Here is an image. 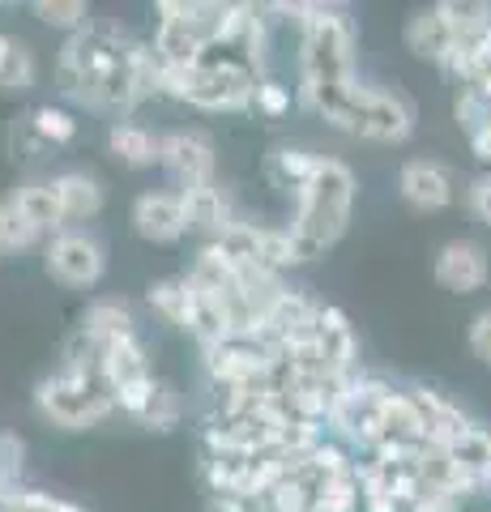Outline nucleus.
<instances>
[{
  "instance_id": "obj_1",
  "label": "nucleus",
  "mask_w": 491,
  "mask_h": 512,
  "mask_svg": "<svg viewBox=\"0 0 491 512\" xmlns=\"http://www.w3.org/2000/svg\"><path fill=\"white\" fill-rule=\"evenodd\" d=\"M56 86L77 107L94 116H116L120 124L158 94V64L150 43H137L124 26L90 22L60 47Z\"/></svg>"
},
{
  "instance_id": "obj_2",
  "label": "nucleus",
  "mask_w": 491,
  "mask_h": 512,
  "mask_svg": "<svg viewBox=\"0 0 491 512\" xmlns=\"http://www.w3.org/2000/svg\"><path fill=\"white\" fill-rule=\"evenodd\" d=\"M355 171L342 163V158H325L316 163V175L308 180V188L295 197V218H291V239L299 261H316L342 239L346 222L355 210Z\"/></svg>"
},
{
  "instance_id": "obj_3",
  "label": "nucleus",
  "mask_w": 491,
  "mask_h": 512,
  "mask_svg": "<svg viewBox=\"0 0 491 512\" xmlns=\"http://www.w3.org/2000/svg\"><path fill=\"white\" fill-rule=\"evenodd\" d=\"M359 86V26L338 5H312L299 30V94Z\"/></svg>"
},
{
  "instance_id": "obj_4",
  "label": "nucleus",
  "mask_w": 491,
  "mask_h": 512,
  "mask_svg": "<svg viewBox=\"0 0 491 512\" xmlns=\"http://www.w3.org/2000/svg\"><path fill=\"white\" fill-rule=\"evenodd\" d=\"M35 410L60 431H90L116 414V393L103 363H86V367L60 363L52 376L35 384Z\"/></svg>"
},
{
  "instance_id": "obj_5",
  "label": "nucleus",
  "mask_w": 491,
  "mask_h": 512,
  "mask_svg": "<svg viewBox=\"0 0 491 512\" xmlns=\"http://www.w3.org/2000/svg\"><path fill=\"white\" fill-rule=\"evenodd\" d=\"M389 389L393 384L385 376H368V372L351 376V384H346L342 402L334 410V419H329V436H334L342 448H351V453H376V448L385 444V419H380V406H385Z\"/></svg>"
},
{
  "instance_id": "obj_6",
  "label": "nucleus",
  "mask_w": 491,
  "mask_h": 512,
  "mask_svg": "<svg viewBox=\"0 0 491 512\" xmlns=\"http://www.w3.org/2000/svg\"><path fill=\"white\" fill-rule=\"evenodd\" d=\"M103 372L112 380V393H116V410H124L129 419H137L146 410L150 393H154V367H150V355L141 346L137 333H124V338L107 342L103 350Z\"/></svg>"
},
{
  "instance_id": "obj_7",
  "label": "nucleus",
  "mask_w": 491,
  "mask_h": 512,
  "mask_svg": "<svg viewBox=\"0 0 491 512\" xmlns=\"http://www.w3.org/2000/svg\"><path fill=\"white\" fill-rule=\"evenodd\" d=\"M278 350L269 346L261 333L252 338H223L201 350L205 372H210L214 389H244V384H265L269 367H274Z\"/></svg>"
},
{
  "instance_id": "obj_8",
  "label": "nucleus",
  "mask_w": 491,
  "mask_h": 512,
  "mask_svg": "<svg viewBox=\"0 0 491 512\" xmlns=\"http://www.w3.org/2000/svg\"><path fill=\"white\" fill-rule=\"evenodd\" d=\"M43 265H47V274H52L60 286L90 291V286H99L103 274H107V252H103V244L90 231L69 227V231H60V235L47 239Z\"/></svg>"
},
{
  "instance_id": "obj_9",
  "label": "nucleus",
  "mask_w": 491,
  "mask_h": 512,
  "mask_svg": "<svg viewBox=\"0 0 491 512\" xmlns=\"http://www.w3.org/2000/svg\"><path fill=\"white\" fill-rule=\"evenodd\" d=\"M415 103L406 99L402 90H376L368 86V99L359 107L355 133L363 141H376V146H402V141L415 137Z\"/></svg>"
},
{
  "instance_id": "obj_10",
  "label": "nucleus",
  "mask_w": 491,
  "mask_h": 512,
  "mask_svg": "<svg viewBox=\"0 0 491 512\" xmlns=\"http://www.w3.org/2000/svg\"><path fill=\"white\" fill-rule=\"evenodd\" d=\"M158 163L171 171V180L180 188H197V184H214L218 154H214V141L197 133V128H176V133L163 137Z\"/></svg>"
},
{
  "instance_id": "obj_11",
  "label": "nucleus",
  "mask_w": 491,
  "mask_h": 512,
  "mask_svg": "<svg viewBox=\"0 0 491 512\" xmlns=\"http://www.w3.org/2000/svg\"><path fill=\"white\" fill-rule=\"evenodd\" d=\"M312 338H316V355H321L329 376H342V380L359 376V333H355L351 316H346L342 308L321 303V308H316Z\"/></svg>"
},
{
  "instance_id": "obj_12",
  "label": "nucleus",
  "mask_w": 491,
  "mask_h": 512,
  "mask_svg": "<svg viewBox=\"0 0 491 512\" xmlns=\"http://www.w3.org/2000/svg\"><path fill=\"white\" fill-rule=\"evenodd\" d=\"M398 192L410 210L419 214H440L449 210L453 197H457V180L445 163L436 158H410V163L398 171Z\"/></svg>"
},
{
  "instance_id": "obj_13",
  "label": "nucleus",
  "mask_w": 491,
  "mask_h": 512,
  "mask_svg": "<svg viewBox=\"0 0 491 512\" xmlns=\"http://www.w3.org/2000/svg\"><path fill=\"white\" fill-rule=\"evenodd\" d=\"M436 282L453 295H474L483 291L487 278H491V261H487V248L479 239H449L445 248L436 252Z\"/></svg>"
},
{
  "instance_id": "obj_14",
  "label": "nucleus",
  "mask_w": 491,
  "mask_h": 512,
  "mask_svg": "<svg viewBox=\"0 0 491 512\" xmlns=\"http://www.w3.org/2000/svg\"><path fill=\"white\" fill-rule=\"evenodd\" d=\"M133 227L141 239H150V244H176V239L188 235V218H184V201L180 192H141L133 201Z\"/></svg>"
},
{
  "instance_id": "obj_15",
  "label": "nucleus",
  "mask_w": 491,
  "mask_h": 512,
  "mask_svg": "<svg viewBox=\"0 0 491 512\" xmlns=\"http://www.w3.org/2000/svg\"><path fill=\"white\" fill-rule=\"evenodd\" d=\"M180 201H184L188 231H205L210 239H218L235 222L231 192L218 184V180L214 184H197V188H180Z\"/></svg>"
},
{
  "instance_id": "obj_16",
  "label": "nucleus",
  "mask_w": 491,
  "mask_h": 512,
  "mask_svg": "<svg viewBox=\"0 0 491 512\" xmlns=\"http://www.w3.org/2000/svg\"><path fill=\"white\" fill-rule=\"evenodd\" d=\"M406 393H410V402H415V410H419V423H423L427 444H440V448H445L449 440H457V436H462V431L470 427V419L449 402L445 393L427 389V384H410Z\"/></svg>"
},
{
  "instance_id": "obj_17",
  "label": "nucleus",
  "mask_w": 491,
  "mask_h": 512,
  "mask_svg": "<svg viewBox=\"0 0 491 512\" xmlns=\"http://www.w3.org/2000/svg\"><path fill=\"white\" fill-rule=\"evenodd\" d=\"M406 47H410V52H415L419 60L440 64V69H445L449 56H453V47H457V35H453V26L445 22L440 5L423 9V13H415V18L406 22Z\"/></svg>"
},
{
  "instance_id": "obj_18",
  "label": "nucleus",
  "mask_w": 491,
  "mask_h": 512,
  "mask_svg": "<svg viewBox=\"0 0 491 512\" xmlns=\"http://www.w3.org/2000/svg\"><path fill=\"white\" fill-rule=\"evenodd\" d=\"M13 205L22 210V218L30 222V227H39L43 235H60V231H69V222H65V205H60L56 197V188L52 180H26L13 188Z\"/></svg>"
},
{
  "instance_id": "obj_19",
  "label": "nucleus",
  "mask_w": 491,
  "mask_h": 512,
  "mask_svg": "<svg viewBox=\"0 0 491 512\" xmlns=\"http://www.w3.org/2000/svg\"><path fill=\"white\" fill-rule=\"evenodd\" d=\"M52 188H56L60 205H65V222H69V227H73V222L99 218V210H103V184L94 180L90 171H60V175H52Z\"/></svg>"
},
{
  "instance_id": "obj_20",
  "label": "nucleus",
  "mask_w": 491,
  "mask_h": 512,
  "mask_svg": "<svg viewBox=\"0 0 491 512\" xmlns=\"http://www.w3.org/2000/svg\"><path fill=\"white\" fill-rule=\"evenodd\" d=\"M419 474H423V491H440V495H457V500H470L474 487L462 474V466L449 457V448L440 444H423L419 448Z\"/></svg>"
},
{
  "instance_id": "obj_21",
  "label": "nucleus",
  "mask_w": 491,
  "mask_h": 512,
  "mask_svg": "<svg viewBox=\"0 0 491 512\" xmlns=\"http://www.w3.org/2000/svg\"><path fill=\"white\" fill-rule=\"evenodd\" d=\"M107 150H112L124 167H154L158 163V150H163V137L150 133L146 124L137 120H120L107 128Z\"/></svg>"
},
{
  "instance_id": "obj_22",
  "label": "nucleus",
  "mask_w": 491,
  "mask_h": 512,
  "mask_svg": "<svg viewBox=\"0 0 491 512\" xmlns=\"http://www.w3.org/2000/svg\"><path fill=\"white\" fill-rule=\"evenodd\" d=\"M316 163H321V154H312L304 146H278V150H269V158H265V175H269V184L274 188L299 197V192L308 188V180L316 175Z\"/></svg>"
},
{
  "instance_id": "obj_23",
  "label": "nucleus",
  "mask_w": 491,
  "mask_h": 512,
  "mask_svg": "<svg viewBox=\"0 0 491 512\" xmlns=\"http://www.w3.org/2000/svg\"><path fill=\"white\" fill-rule=\"evenodd\" d=\"M445 448H449V457L457 461V466H462V474L470 478V483L479 491H487V483H491V431L470 423L462 436L449 440Z\"/></svg>"
},
{
  "instance_id": "obj_24",
  "label": "nucleus",
  "mask_w": 491,
  "mask_h": 512,
  "mask_svg": "<svg viewBox=\"0 0 491 512\" xmlns=\"http://www.w3.org/2000/svg\"><path fill=\"white\" fill-rule=\"evenodd\" d=\"M77 329H82L90 342H99L103 350H107V342L124 338V333H137V325H133V308H129L124 299H94Z\"/></svg>"
},
{
  "instance_id": "obj_25",
  "label": "nucleus",
  "mask_w": 491,
  "mask_h": 512,
  "mask_svg": "<svg viewBox=\"0 0 491 512\" xmlns=\"http://www.w3.org/2000/svg\"><path fill=\"white\" fill-rule=\"evenodd\" d=\"M188 282V329L184 333H193V338L205 346H214V342H223L227 338V316H223V303H218L210 291H201V286L184 274Z\"/></svg>"
},
{
  "instance_id": "obj_26",
  "label": "nucleus",
  "mask_w": 491,
  "mask_h": 512,
  "mask_svg": "<svg viewBox=\"0 0 491 512\" xmlns=\"http://www.w3.org/2000/svg\"><path fill=\"white\" fill-rule=\"evenodd\" d=\"M180 419H184V402H180L176 384L158 380L154 393H150V402H146V410L137 414V423L150 427V431H171V427H180Z\"/></svg>"
},
{
  "instance_id": "obj_27",
  "label": "nucleus",
  "mask_w": 491,
  "mask_h": 512,
  "mask_svg": "<svg viewBox=\"0 0 491 512\" xmlns=\"http://www.w3.org/2000/svg\"><path fill=\"white\" fill-rule=\"evenodd\" d=\"M150 308L167 320V325H176V329H188V282L184 278H167V282H154L150 291Z\"/></svg>"
},
{
  "instance_id": "obj_28",
  "label": "nucleus",
  "mask_w": 491,
  "mask_h": 512,
  "mask_svg": "<svg viewBox=\"0 0 491 512\" xmlns=\"http://www.w3.org/2000/svg\"><path fill=\"white\" fill-rule=\"evenodd\" d=\"M30 128H35V137L43 141V146H69V141L77 137L73 111L56 107V103H43V107L30 111Z\"/></svg>"
},
{
  "instance_id": "obj_29",
  "label": "nucleus",
  "mask_w": 491,
  "mask_h": 512,
  "mask_svg": "<svg viewBox=\"0 0 491 512\" xmlns=\"http://www.w3.org/2000/svg\"><path fill=\"white\" fill-rule=\"evenodd\" d=\"M39 239H43V231L30 227L18 205L9 197L0 201V252H30V248H39Z\"/></svg>"
},
{
  "instance_id": "obj_30",
  "label": "nucleus",
  "mask_w": 491,
  "mask_h": 512,
  "mask_svg": "<svg viewBox=\"0 0 491 512\" xmlns=\"http://www.w3.org/2000/svg\"><path fill=\"white\" fill-rule=\"evenodd\" d=\"M30 13H35L43 26L69 30V35H77V30H86V26L94 22L82 0H35V5H30Z\"/></svg>"
},
{
  "instance_id": "obj_31",
  "label": "nucleus",
  "mask_w": 491,
  "mask_h": 512,
  "mask_svg": "<svg viewBox=\"0 0 491 512\" xmlns=\"http://www.w3.org/2000/svg\"><path fill=\"white\" fill-rule=\"evenodd\" d=\"M440 13H445L457 39L479 35V30L491 26V5H483V0H440Z\"/></svg>"
},
{
  "instance_id": "obj_32",
  "label": "nucleus",
  "mask_w": 491,
  "mask_h": 512,
  "mask_svg": "<svg viewBox=\"0 0 491 512\" xmlns=\"http://www.w3.org/2000/svg\"><path fill=\"white\" fill-rule=\"evenodd\" d=\"M363 508V491H359V474H342L334 478L321 495L312 500V512H359Z\"/></svg>"
},
{
  "instance_id": "obj_33",
  "label": "nucleus",
  "mask_w": 491,
  "mask_h": 512,
  "mask_svg": "<svg viewBox=\"0 0 491 512\" xmlns=\"http://www.w3.org/2000/svg\"><path fill=\"white\" fill-rule=\"evenodd\" d=\"M0 512H82L77 504L60 500V495H47V491H30V487H13L0 495Z\"/></svg>"
},
{
  "instance_id": "obj_34",
  "label": "nucleus",
  "mask_w": 491,
  "mask_h": 512,
  "mask_svg": "<svg viewBox=\"0 0 491 512\" xmlns=\"http://www.w3.org/2000/svg\"><path fill=\"white\" fill-rule=\"evenodd\" d=\"M35 77H39V64H35V52L18 39L13 43V52L5 60V73H0V90H9V94H22L35 86Z\"/></svg>"
},
{
  "instance_id": "obj_35",
  "label": "nucleus",
  "mask_w": 491,
  "mask_h": 512,
  "mask_svg": "<svg viewBox=\"0 0 491 512\" xmlns=\"http://www.w3.org/2000/svg\"><path fill=\"white\" fill-rule=\"evenodd\" d=\"M22 470H26V440L13 431H0V491L22 487Z\"/></svg>"
},
{
  "instance_id": "obj_36",
  "label": "nucleus",
  "mask_w": 491,
  "mask_h": 512,
  "mask_svg": "<svg viewBox=\"0 0 491 512\" xmlns=\"http://www.w3.org/2000/svg\"><path fill=\"white\" fill-rule=\"evenodd\" d=\"M291 86H282L278 77H261L257 82V99H252V111H261V116H269V120H278V116H287L291 111Z\"/></svg>"
},
{
  "instance_id": "obj_37",
  "label": "nucleus",
  "mask_w": 491,
  "mask_h": 512,
  "mask_svg": "<svg viewBox=\"0 0 491 512\" xmlns=\"http://www.w3.org/2000/svg\"><path fill=\"white\" fill-rule=\"evenodd\" d=\"M466 342H470V355L479 359V363H487V367H491V308H483L479 316L470 320Z\"/></svg>"
},
{
  "instance_id": "obj_38",
  "label": "nucleus",
  "mask_w": 491,
  "mask_h": 512,
  "mask_svg": "<svg viewBox=\"0 0 491 512\" xmlns=\"http://www.w3.org/2000/svg\"><path fill=\"white\" fill-rule=\"evenodd\" d=\"M466 205H470L474 222L491 227V171L479 175V180H470V188H466Z\"/></svg>"
},
{
  "instance_id": "obj_39",
  "label": "nucleus",
  "mask_w": 491,
  "mask_h": 512,
  "mask_svg": "<svg viewBox=\"0 0 491 512\" xmlns=\"http://www.w3.org/2000/svg\"><path fill=\"white\" fill-rule=\"evenodd\" d=\"M214 512H269L261 495H223L214 500Z\"/></svg>"
},
{
  "instance_id": "obj_40",
  "label": "nucleus",
  "mask_w": 491,
  "mask_h": 512,
  "mask_svg": "<svg viewBox=\"0 0 491 512\" xmlns=\"http://www.w3.org/2000/svg\"><path fill=\"white\" fill-rule=\"evenodd\" d=\"M13 35H5V30H0V73H5V60H9V52H13Z\"/></svg>"
},
{
  "instance_id": "obj_41",
  "label": "nucleus",
  "mask_w": 491,
  "mask_h": 512,
  "mask_svg": "<svg viewBox=\"0 0 491 512\" xmlns=\"http://www.w3.org/2000/svg\"><path fill=\"white\" fill-rule=\"evenodd\" d=\"M402 512H427V508H419V504H402Z\"/></svg>"
},
{
  "instance_id": "obj_42",
  "label": "nucleus",
  "mask_w": 491,
  "mask_h": 512,
  "mask_svg": "<svg viewBox=\"0 0 491 512\" xmlns=\"http://www.w3.org/2000/svg\"><path fill=\"white\" fill-rule=\"evenodd\" d=\"M487 491H491V483H487Z\"/></svg>"
},
{
  "instance_id": "obj_43",
  "label": "nucleus",
  "mask_w": 491,
  "mask_h": 512,
  "mask_svg": "<svg viewBox=\"0 0 491 512\" xmlns=\"http://www.w3.org/2000/svg\"><path fill=\"white\" fill-rule=\"evenodd\" d=\"M0 495H5V491H0Z\"/></svg>"
}]
</instances>
